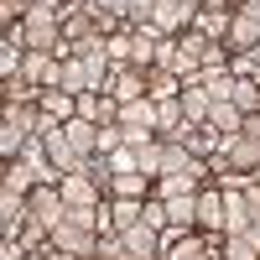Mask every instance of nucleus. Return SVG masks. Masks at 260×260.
Segmentation results:
<instances>
[{"instance_id": "1", "label": "nucleus", "mask_w": 260, "mask_h": 260, "mask_svg": "<svg viewBox=\"0 0 260 260\" xmlns=\"http://www.w3.org/2000/svg\"><path fill=\"white\" fill-rule=\"evenodd\" d=\"M26 208H31V224L37 229H57L62 219H68V198H62V187H47V182H37L26 192Z\"/></svg>"}, {"instance_id": "2", "label": "nucleus", "mask_w": 260, "mask_h": 260, "mask_svg": "<svg viewBox=\"0 0 260 260\" xmlns=\"http://www.w3.org/2000/svg\"><path fill=\"white\" fill-rule=\"evenodd\" d=\"M213 167H234V172H260V136H229L219 146V156H213Z\"/></svg>"}, {"instance_id": "3", "label": "nucleus", "mask_w": 260, "mask_h": 260, "mask_svg": "<svg viewBox=\"0 0 260 260\" xmlns=\"http://www.w3.org/2000/svg\"><path fill=\"white\" fill-rule=\"evenodd\" d=\"M47 240H52V250H68V255H99V240H94V229H78V224H68L62 219L57 229H47Z\"/></svg>"}, {"instance_id": "4", "label": "nucleus", "mask_w": 260, "mask_h": 260, "mask_svg": "<svg viewBox=\"0 0 260 260\" xmlns=\"http://www.w3.org/2000/svg\"><path fill=\"white\" fill-rule=\"evenodd\" d=\"M52 89H62V94H94V83H89V62L83 57H62L57 62V73H52Z\"/></svg>"}, {"instance_id": "5", "label": "nucleus", "mask_w": 260, "mask_h": 260, "mask_svg": "<svg viewBox=\"0 0 260 260\" xmlns=\"http://www.w3.org/2000/svg\"><path fill=\"white\" fill-rule=\"evenodd\" d=\"M62 198H68V208H99V177H89V172H73V177H57Z\"/></svg>"}, {"instance_id": "6", "label": "nucleus", "mask_w": 260, "mask_h": 260, "mask_svg": "<svg viewBox=\"0 0 260 260\" xmlns=\"http://www.w3.org/2000/svg\"><path fill=\"white\" fill-rule=\"evenodd\" d=\"M208 130H213L219 146H224L229 136H240V130H245V110H240L234 99H219V104H213V115H208Z\"/></svg>"}, {"instance_id": "7", "label": "nucleus", "mask_w": 260, "mask_h": 260, "mask_svg": "<svg viewBox=\"0 0 260 260\" xmlns=\"http://www.w3.org/2000/svg\"><path fill=\"white\" fill-rule=\"evenodd\" d=\"M224 37H229V47H240V52H255V47H260V16H250V11H234Z\"/></svg>"}, {"instance_id": "8", "label": "nucleus", "mask_w": 260, "mask_h": 260, "mask_svg": "<svg viewBox=\"0 0 260 260\" xmlns=\"http://www.w3.org/2000/svg\"><path fill=\"white\" fill-rule=\"evenodd\" d=\"M31 219V208H26V192H11V187H0V229H6V240H16V229Z\"/></svg>"}, {"instance_id": "9", "label": "nucleus", "mask_w": 260, "mask_h": 260, "mask_svg": "<svg viewBox=\"0 0 260 260\" xmlns=\"http://www.w3.org/2000/svg\"><path fill=\"white\" fill-rule=\"evenodd\" d=\"M104 89H110L120 104H130V99H146V73L125 62V68H115V73H110V83H104Z\"/></svg>"}, {"instance_id": "10", "label": "nucleus", "mask_w": 260, "mask_h": 260, "mask_svg": "<svg viewBox=\"0 0 260 260\" xmlns=\"http://www.w3.org/2000/svg\"><path fill=\"white\" fill-rule=\"evenodd\" d=\"M182 115H187V125H208V115H213V94L203 89V83H182Z\"/></svg>"}, {"instance_id": "11", "label": "nucleus", "mask_w": 260, "mask_h": 260, "mask_svg": "<svg viewBox=\"0 0 260 260\" xmlns=\"http://www.w3.org/2000/svg\"><path fill=\"white\" fill-rule=\"evenodd\" d=\"M192 16H198V11H187L182 0H161V6H156V16H151V26H156V37H172V31H182Z\"/></svg>"}, {"instance_id": "12", "label": "nucleus", "mask_w": 260, "mask_h": 260, "mask_svg": "<svg viewBox=\"0 0 260 260\" xmlns=\"http://www.w3.org/2000/svg\"><path fill=\"white\" fill-rule=\"evenodd\" d=\"M224 229L229 234H245L250 224H255V203H250V192H224Z\"/></svg>"}, {"instance_id": "13", "label": "nucleus", "mask_w": 260, "mask_h": 260, "mask_svg": "<svg viewBox=\"0 0 260 260\" xmlns=\"http://www.w3.org/2000/svg\"><path fill=\"white\" fill-rule=\"evenodd\" d=\"M62 136H68V146L83 151V156H94V151H99V125H94V120H83V115H73L68 125H62Z\"/></svg>"}, {"instance_id": "14", "label": "nucleus", "mask_w": 260, "mask_h": 260, "mask_svg": "<svg viewBox=\"0 0 260 260\" xmlns=\"http://www.w3.org/2000/svg\"><path fill=\"white\" fill-rule=\"evenodd\" d=\"M110 224H115V234H125V229L146 224V198H120V203L110 208Z\"/></svg>"}, {"instance_id": "15", "label": "nucleus", "mask_w": 260, "mask_h": 260, "mask_svg": "<svg viewBox=\"0 0 260 260\" xmlns=\"http://www.w3.org/2000/svg\"><path fill=\"white\" fill-rule=\"evenodd\" d=\"M146 94L156 99V104H161V99H177V94H182V78L172 73V68H151V73H146Z\"/></svg>"}, {"instance_id": "16", "label": "nucleus", "mask_w": 260, "mask_h": 260, "mask_svg": "<svg viewBox=\"0 0 260 260\" xmlns=\"http://www.w3.org/2000/svg\"><path fill=\"white\" fill-rule=\"evenodd\" d=\"M37 104H42V115H52V120H62V125L78 115V99H73V94H62V89H42Z\"/></svg>"}, {"instance_id": "17", "label": "nucleus", "mask_w": 260, "mask_h": 260, "mask_svg": "<svg viewBox=\"0 0 260 260\" xmlns=\"http://www.w3.org/2000/svg\"><path fill=\"white\" fill-rule=\"evenodd\" d=\"M120 240H125V250H130V255H156V250H161V229L136 224V229H125Z\"/></svg>"}, {"instance_id": "18", "label": "nucleus", "mask_w": 260, "mask_h": 260, "mask_svg": "<svg viewBox=\"0 0 260 260\" xmlns=\"http://www.w3.org/2000/svg\"><path fill=\"white\" fill-rule=\"evenodd\" d=\"M224 192H198V224L203 229H224Z\"/></svg>"}, {"instance_id": "19", "label": "nucleus", "mask_w": 260, "mask_h": 260, "mask_svg": "<svg viewBox=\"0 0 260 260\" xmlns=\"http://www.w3.org/2000/svg\"><path fill=\"white\" fill-rule=\"evenodd\" d=\"M161 161H167V141H146V146H136L141 177H161Z\"/></svg>"}, {"instance_id": "20", "label": "nucleus", "mask_w": 260, "mask_h": 260, "mask_svg": "<svg viewBox=\"0 0 260 260\" xmlns=\"http://www.w3.org/2000/svg\"><path fill=\"white\" fill-rule=\"evenodd\" d=\"M198 83L213 94V104H219V99H234V83H240V78H234L229 68H203V78H198Z\"/></svg>"}, {"instance_id": "21", "label": "nucleus", "mask_w": 260, "mask_h": 260, "mask_svg": "<svg viewBox=\"0 0 260 260\" xmlns=\"http://www.w3.org/2000/svg\"><path fill=\"white\" fill-rule=\"evenodd\" d=\"M182 172H203L198 161H192L187 146H167V161H161V177H182Z\"/></svg>"}, {"instance_id": "22", "label": "nucleus", "mask_w": 260, "mask_h": 260, "mask_svg": "<svg viewBox=\"0 0 260 260\" xmlns=\"http://www.w3.org/2000/svg\"><path fill=\"white\" fill-rule=\"evenodd\" d=\"M31 99H42V94L31 89V78H26V73L6 78V104H31Z\"/></svg>"}, {"instance_id": "23", "label": "nucleus", "mask_w": 260, "mask_h": 260, "mask_svg": "<svg viewBox=\"0 0 260 260\" xmlns=\"http://www.w3.org/2000/svg\"><path fill=\"white\" fill-rule=\"evenodd\" d=\"M110 187L120 192V198H141V192H146V177H141V172H115Z\"/></svg>"}, {"instance_id": "24", "label": "nucleus", "mask_w": 260, "mask_h": 260, "mask_svg": "<svg viewBox=\"0 0 260 260\" xmlns=\"http://www.w3.org/2000/svg\"><path fill=\"white\" fill-rule=\"evenodd\" d=\"M177 192H198V172H182V177H161V198H177Z\"/></svg>"}, {"instance_id": "25", "label": "nucleus", "mask_w": 260, "mask_h": 260, "mask_svg": "<svg viewBox=\"0 0 260 260\" xmlns=\"http://www.w3.org/2000/svg\"><path fill=\"white\" fill-rule=\"evenodd\" d=\"M234 104L245 115H260V83H234Z\"/></svg>"}, {"instance_id": "26", "label": "nucleus", "mask_w": 260, "mask_h": 260, "mask_svg": "<svg viewBox=\"0 0 260 260\" xmlns=\"http://www.w3.org/2000/svg\"><path fill=\"white\" fill-rule=\"evenodd\" d=\"M172 260H208V245H203V240H187V234H182V240L172 245Z\"/></svg>"}, {"instance_id": "27", "label": "nucleus", "mask_w": 260, "mask_h": 260, "mask_svg": "<svg viewBox=\"0 0 260 260\" xmlns=\"http://www.w3.org/2000/svg\"><path fill=\"white\" fill-rule=\"evenodd\" d=\"M224 255L229 260H260V250L245 240V234H229V245H224Z\"/></svg>"}, {"instance_id": "28", "label": "nucleus", "mask_w": 260, "mask_h": 260, "mask_svg": "<svg viewBox=\"0 0 260 260\" xmlns=\"http://www.w3.org/2000/svg\"><path fill=\"white\" fill-rule=\"evenodd\" d=\"M89 11H94V16H130V11H136V0H89Z\"/></svg>"}, {"instance_id": "29", "label": "nucleus", "mask_w": 260, "mask_h": 260, "mask_svg": "<svg viewBox=\"0 0 260 260\" xmlns=\"http://www.w3.org/2000/svg\"><path fill=\"white\" fill-rule=\"evenodd\" d=\"M156 6H161V0H136V11H130V21H136V26H151V16H156Z\"/></svg>"}, {"instance_id": "30", "label": "nucleus", "mask_w": 260, "mask_h": 260, "mask_svg": "<svg viewBox=\"0 0 260 260\" xmlns=\"http://www.w3.org/2000/svg\"><path fill=\"white\" fill-rule=\"evenodd\" d=\"M68 224H78V229H94V224H99V208H68Z\"/></svg>"}, {"instance_id": "31", "label": "nucleus", "mask_w": 260, "mask_h": 260, "mask_svg": "<svg viewBox=\"0 0 260 260\" xmlns=\"http://www.w3.org/2000/svg\"><path fill=\"white\" fill-rule=\"evenodd\" d=\"M146 224H151V229H167V224H172L167 203H146Z\"/></svg>"}, {"instance_id": "32", "label": "nucleus", "mask_w": 260, "mask_h": 260, "mask_svg": "<svg viewBox=\"0 0 260 260\" xmlns=\"http://www.w3.org/2000/svg\"><path fill=\"white\" fill-rule=\"evenodd\" d=\"M203 68H224V47L208 37V47H203Z\"/></svg>"}, {"instance_id": "33", "label": "nucleus", "mask_w": 260, "mask_h": 260, "mask_svg": "<svg viewBox=\"0 0 260 260\" xmlns=\"http://www.w3.org/2000/svg\"><path fill=\"white\" fill-rule=\"evenodd\" d=\"M125 250V240H120V234H110V240H99V260H115Z\"/></svg>"}, {"instance_id": "34", "label": "nucleus", "mask_w": 260, "mask_h": 260, "mask_svg": "<svg viewBox=\"0 0 260 260\" xmlns=\"http://www.w3.org/2000/svg\"><path fill=\"white\" fill-rule=\"evenodd\" d=\"M26 6H31V0H0V16H6V21H11L16 11H21V16H26Z\"/></svg>"}, {"instance_id": "35", "label": "nucleus", "mask_w": 260, "mask_h": 260, "mask_svg": "<svg viewBox=\"0 0 260 260\" xmlns=\"http://www.w3.org/2000/svg\"><path fill=\"white\" fill-rule=\"evenodd\" d=\"M203 11H208V16H234V11H229V0H203Z\"/></svg>"}, {"instance_id": "36", "label": "nucleus", "mask_w": 260, "mask_h": 260, "mask_svg": "<svg viewBox=\"0 0 260 260\" xmlns=\"http://www.w3.org/2000/svg\"><path fill=\"white\" fill-rule=\"evenodd\" d=\"M250 203H255V219H260V182L250 187Z\"/></svg>"}, {"instance_id": "37", "label": "nucleus", "mask_w": 260, "mask_h": 260, "mask_svg": "<svg viewBox=\"0 0 260 260\" xmlns=\"http://www.w3.org/2000/svg\"><path fill=\"white\" fill-rule=\"evenodd\" d=\"M47 260H78V255H68V250H52V255H47Z\"/></svg>"}, {"instance_id": "38", "label": "nucleus", "mask_w": 260, "mask_h": 260, "mask_svg": "<svg viewBox=\"0 0 260 260\" xmlns=\"http://www.w3.org/2000/svg\"><path fill=\"white\" fill-rule=\"evenodd\" d=\"M115 260H151V255H130V250H120V255H115Z\"/></svg>"}, {"instance_id": "39", "label": "nucleus", "mask_w": 260, "mask_h": 260, "mask_svg": "<svg viewBox=\"0 0 260 260\" xmlns=\"http://www.w3.org/2000/svg\"><path fill=\"white\" fill-rule=\"evenodd\" d=\"M182 6H187V11H203V0H182Z\"/></svg>"}, {"instance_id": "40", "label": "nucleus", "mask_w": 260, "mask_h": 260, "mask_svg": "<svg viewBox=\"0 0 260 260\" xmlns=\"http://www.w3.org/2000/svg\"><path fill=\"white\" fill-rule=\"evenodd\" d=\"M208 260H229V255H208Z\"/></svg>"}, {"instance_id": "41", "label": "nucleus", "mask_w": 260, "mask_h": 260, "mask_svg": "<svg viewBox=\"0 0 260 260\" xmlns=\"http://www.w3.org/2000/svg\"><path fill=\"white\" fill-rule=\"evenodd\" d=\"M57 6H62V0H57Z\"/></svg>"}]
</instances>
